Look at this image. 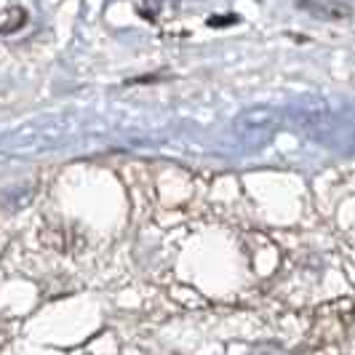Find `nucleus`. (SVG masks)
Instances as JSON below:
<instances>
[{
  "label": "nucleus",
  "mask_w": 355,
  "mask_h": 355,
  "mask_svg": "<svg viewBox=\"0 0 355 355\" xmlns=\"http://www.w3.org/2000/svg\"><path fill=\"white\" fill-rule=\"evenodd\" d=\"M241 17H235V14H222V17H214L209 19V27H227V24H238Z\"/></svg>",
  "instance_id": "nucleus-1"
}]
</instances>
